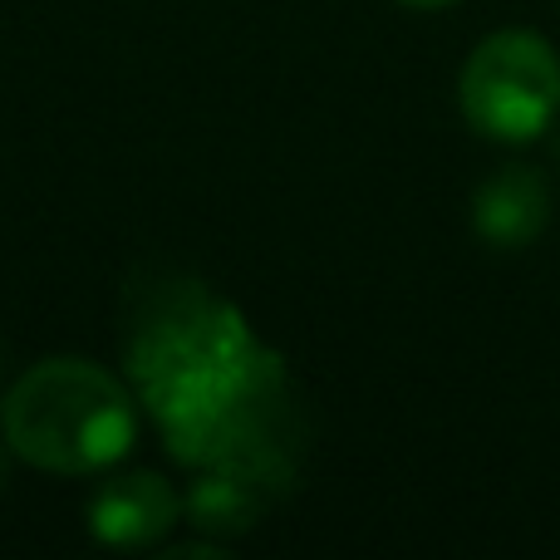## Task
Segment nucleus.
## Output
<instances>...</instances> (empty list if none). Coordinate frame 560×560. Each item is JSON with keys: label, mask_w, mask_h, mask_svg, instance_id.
<instances>
[{"label": "nucleus", "mask_w": 560, "mask_h": 560, "mask_svg": "<svg viewBox=\"0 0 560 560\" xmlns=\"http://www.w3.org/2000/svg\"><path fill=\"white\" fill-rule=\"evenodd\" d=\"M183 516V497L153 472H128L114 477L94 492L89 502V532L98 546H114V551H143L158 546Z\"/></svg>", "instance_id": "obj_3"}, {"label": "nucleus", "mask_w": 560, "mask_h": 560, "mask_svg": "<svg viewBox=\"0 0 560 560\" xmlns=\"http://www.w3.org/2000/svg\"><path fill=\"white\" fill-rule=\"evenodd\" d=\"M398 5H408V10H447V5H457V0H398Z\"/></svg>", "instance_id": "obj_5"}, {"label": "nucleus", "mask_w": 560, "mask_h": 560, "mask_svg": "<svg viewBox=\"0 0 560 560\" xmlns=\"http://www.w3.org/2000/svg\"><path fill=\"white\" fill-rule=\"evenodd\" d=\"M551 222V187L536 167L506 163L472 192V232L497 252H522Z\"/></svg>", "instance_id": "obj_4"}, {"label": "nucleus", "mask_w": 560, "mask_h": 560, "mask_svg": "<svg viewBox=\"0 0 560 560\" xmlns=\"http://www.w3.org/2000/svg\"><path fill=\"white\" fill-rule=\"evenodd\" d=\"M463 118L497 143H532L560 118V55L536 30H497L457 79Z\"/></svg>", "instance_id": "obj_2"}, {"label": "nucleus", "mask_w": 560, "mask_h": 560, "mask_svg": "<svg viewBox=\"0 0 560 560\" xmlns=\"http://www.w3.org/2000/svg\"><path fill=\"white\" fill-rule=\"evenodd\" d=\"M0 423L10 453L59 477L104 472L138 438L133 398L89 359H45L20 374L5 394Z\"/></svg>", "instance_id": "obj_1"}, {"label": "nucleus", "mask_w": 560, "mask_h": 560, "mask_svg": "<svg viewBox=\"0 0 560 560\" xmlns=\"http://www.w3.org/2000/svg\"><path fill=\"white\" fill-rule=\"evenodd\" d=\"M556 158H560V133H556Z\"/></svg>", "instance_id": "obj_6"}]
</instances>
